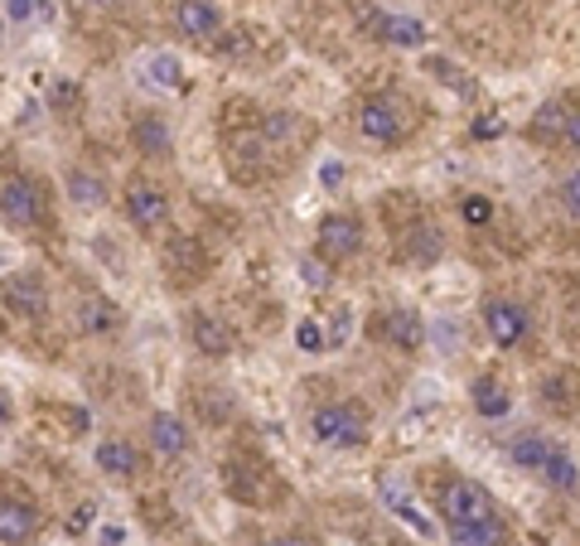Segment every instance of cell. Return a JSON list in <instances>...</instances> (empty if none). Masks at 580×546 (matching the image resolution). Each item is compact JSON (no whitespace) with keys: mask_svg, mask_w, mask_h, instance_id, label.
<instances>
[{"mask_svg":"<svg viewBox=\"0 0 580 546\" xmlns=\"http://www.w3.org/2000/svg\"><path fill=\"white\" fill-rule=\"evenodd\" d=\"M440 518H445V527L455 532V527H474V522L498 518V508L479 478H450V484L440 488Z\"/></svg>","mask_w":580,"mask_h":546,"instance_id":"cell-1","label":"cell"},{"mask_svg":"<svg viewBox=\"0 0 580 546\" xmlns=\"http://www.w3.org/2000/svg\"><path fill=\"white\" fill-rule=\"evenodd\" d=\"M315 440L334 445V450H359L367 445V411L359 401H334V407L315 411Z\"/></svg>","mask_w":580,"mask_h":546,"instance_id":"cell-2","label":"cell"},{"mask_svg":"<svg viewBox=\"0 0 580 546\" xmlns=\"http://www.w3.org/2000/svg\"><path fill=\"white\" fill-rule=\"evenodd\" d=\"M0 218H5L10 228H35L44 218V184L29 180V174H10V180L0 184Z\"/></svg>","mask_w":580,"mask_h":546,"instance_id":"cell-3","label":"cell"},{"mask_svg":"<svg viewBox=\"0 0 580 546\" xmlns=\"http://www.w3.org/2000/svg\"><path fill=\"white\" fill-rule=\"evenodd\" d=\"M363 247V222L353 214H329L319 222V238H315V256L319 262H349Z\"/></svg>","mask_w":580,"mask_h":546,"instance_id":"cell-4","label":"cell"},{"mask_svg":"<svg viewBox=\"0 0 580 546\" xmlns=\"http://www.w3.org/2000/svg\"><path fill=\"white\" fill-rule=\"evenodd\" d=\"M359 131L373 146H397V141L407 136V111L397 102H387V97H373V102H363V111H359Z\"/></svg>","mask_w":580,"mask_h":546,"instance_id":"cell-5","label":"cell"},{"mask_svg":"<svg viewBox=\"0 0 580 546\" xmlns=\"http://www.w3.org/2000/svg\"><path fill=\"white\" fill-rule=\"evenodd\" d=\"M484 329L494 339V349H518L528 339V310L512 300H488L484 305Z\"/></svg>","mask_w":580,"mask_h":546,"instance_id":"cell-6","label":"cell"},{"mask_svg":"<svg viewBox=\"0 0 580 546\" xmlns=\"http://www.w3.org/2000/svg\"><path fill=\"white\" fill-rule=\"evenodd\" d=\"M363 29H373L383 44H397V49H421L426 44V25L416 15H383V10H363Z\"/></svg>","mask_w":580,"mask_h":546,"instance_id":"cell-7","label":"cell"},{"mask_svg":"<svg viewBox=\"0 0 580 546\" xmlns=\"http://www.w3.org/2000/svg\"><path fill=\"white\" fill-rule=\"evenodd\" d=\"M126 218L136 222L141 232H155V228H165V218H170V198L160 194L155 184H145V180H131L126 184Z\"/></svg>","mask_w":580,"mask_h":546,"instance_id":"cell-8","label":"cell"},{"mask_svg":"<svg viewBox=\"0 0 580 546\" xmlns=\"http://www.w3.org/2000/svg\"><path fill=\"white\" fill-rule=\"evenodd\" d=\"M35 532H39V508L29 498H20V494L0 498V542L25 546V542H35Z\"/></svg>","mask_w":580,"mask_h":546,"instance_id":"cell-9","label":"cell"},{"mask_svg":"<svg viewBox=\"0 0 580 546\" xmlns=\"http://www.w3.org/2000/svg\"><path fill=\"white\" fill-rule=\"evenodd\" d=\"M377 503H383L387 512H392L397 522H407V527L416 532V537H435V522H431V518H426V512H421L416 503H411V494H407V488H401V478H392V474H387L383 484H377Z\"/></svg>","mask_w":580,"mask_h":546,"instance_id":"cell-10","label":"cell"},{"mask_svg":"<svg viewBox=\"0 0 580 546\" xmlns=\"http://www.w3.org/2000/svg\"><path fill=\"white\" fill-rule=\"evenodd\" d=\"M0 300H5V310H15V315H29V319L49 315V291H44V281L29 271L10 276V281L0 286Z\"/></svg>","mask_w":580,"mask_h":546,"instance_id":"cell-11","label":"cell"},{"mask_svg":"<svg viewBox=\"0 0 580 546\" xmlns=\"http://www.w3.org/2000/svg\"><path fill=\"white\" fill-rule=\"evenodd\" d=\"M189 333H194V349L204 353V359H228V353L238 349V333H232V325L222 315H194Z\"/></svg>","mask_w":580,"mask_h":546,"instance_id":"cell-12","label":"cell"},{"mask_svg":"<svg viewBox=\"0 0 580 546\" xmlns=\"http://www.w3.org/2000/svg\"><path fill=\"white\" fill-rule=\"evenodd\" d=\"M174 29H180L184 39H214L222 29V10L214 0H180V10H174Z\"/></svg>","mask_w":580,"mask_h":546,"instance_id":"cell-13","label":"cell"},{"mask_svg":"<svg viewBox=\"0 0 580 546\" xmlns=\"http://www.w3.org/2000/svg\"><path fill=\"white\" fill-rule=\"evenodd\" d=\"M150 445L160 460H180V454H189V426L180 416H170V411H155L150 416Z\"/></svg>","mask_w":580,"mask_h":546,"instance_id":"cell-14","label":"cell"},{"mask_svg":"<svg viewBox=\"0 0 580 546\" xmlns=\"http://www.w3.org/2000/svg\"><path fill=\"white\" fill-rule=\"evenodd\" d=\"M93 464L102 474H111V478H131L141 470V454H136V445H131V440H97Z\"/></svg>","mask_w":580,"mask_h":546,"instance_id":"cell-15","label":"cell"},{"mask_svg":"<svg viewBox=\"0 0 580 546\" xmlns=\"http://www.w3.org/2000/svg\"><path fill=\"white\" fill-rule=\"evenodd\" d=\"M165 266H170V281H198L204 276V247H198L194 238H174L170 247H165Z\"/></svg>","mask_w":580,"mask_h":546,"instance_id":"cell-16","label":"cell"},{"mask_svg":"<svg viewBox=\"0 0 580 546\" xmlns=\"http://www.w3.org/2000/svg\"><path fill=\"white\" fill-rule=\"evenodd\" d=\"M383 339L392 343V349H421L426 343V319L416 315V310H392L387 315V325H383Z\"/></svg>","mask_w":580,"mask_h":546,"instance_id":"cell-17","label":"cell"},{"mask_svg":"<svg viewBox=\"0 0 580 546\" xmlns=\"http://www.w3.org/2000/svg\"><path fill=\"white\" fill-rule=\"evenodd\" d=\"M131 141H136V150L150 155V160H160V155L174 150V136H170V126H165L160 117H136V126H131Z\"/></svg>","mask_w":580,"mask_h":546,"instance_id":"cell-18","label":"cell"},{"mask_svg":"<svg viewBox=\"0 0 580 546\" xmlns=\"http://www.w3.org/2000/svg\"><path fill=\"white\" fill-rule=\"evenodd\" d=\"M470 401H474L479 416H488V421H504L508 411H512V397L494 383V377H479V383L470 387Z\"/></svg>","mask_w":580,"mask_h":546,"instance_id":"cell-19","label":"cell"},{"mask_svg":"<svg viewBox=\"0 0 580 546\" xmlns=\"http://www.w3.org/2000/svg\"><path fill=\"white\" fill-rule=\"evenodd\" d=\"M69 198H73V208H87V214H93V208H102L107 204V184L97 180L93 170H69Z\"/></svg>","mask_w":580,"mask_h":546,"instance_id":"cell-20","label":"cell"},{"mask_svg":"<svg viewBox=\"0 0 580 546\" xmlns=\"http://www.w3.org/2000/svg\"><path fill=\"white\" fill-rule=\"evenodd\" d=\"M450 542L455 546H508V527H504V518H488V522H474V527H455Z\"/></svg>","mask_w":580,"mask_h":546,"instance_id":"cell-21","label":"cell"},{"mask_svg":"<svg viewBox=\"0 0 580 546\" xmlns=\"http://www.w3.org/2000/svg\"><path fill=\"white\" fill-rule=\"evenodd\" d=\"M141 77L150 87H160V93H174V87H180V77H184V69H180V59H174V53H150V59H145V69H141Z\"/></svg>","mask_w":580,"mask_h":546,"instance_id":"cell-22","label":"cell"},{"mask_svg":"<svg viewBox=\"0 0 580 546\" xmlns=\"http://www.w3.org/2000/svg\"><path fill=\"white\" fill-rule=\"evenodd\" d=\"M537 474H542L552 488H561V494H571V488L580 484V470L571 464V454H566V450H556V445H552V454H546V464H542Z\"/></svg>","mask_w":580,"mask_h":546,"instance_id":"cell-23","label":"cell"},{"mask_svg":"<svg viewBox=\"0 0 580 546\" xmlns=\"http://www.w3.org/2000/svg\"><path fill=\"white\" fill-rule=\"evenodd\" d=\"M353 329H359V315H353V305H334L329 310V329H325V349H349Z\"/></svg>","mask_w":580,"mask_h":546,"instance_id":"cell-24","label":"cell"},{"mask_svg":"<svg viewBox=\"0 0 580 546\" xmlns=\"http://www.w3.org/2000/svg\"><path fill=\"white\" fill-rule=\"evenodd\" d=\"M508 454H512V464H518V470H532V474H537L542 464H546V454H552V440H542V436H518Z\"/></svg>","mask_w":580,"mask_h":546,"instance_id":"cell-25","label":"cell"},{"mask_svg":"<svg viewBox=\"0 0 580 546\" xmlns=\"http://www.w3.org/2000/svg\"><path fill=\"white\" fill-rule=\"evenodd\" d=\"M77 325H83L87 333H107L111 325H117V305H111V300H83V305H77Z\"/></svg>","mask_w":580,"mask_h":546,"instance_id":"cell-26","label":"cell"},{"mask_svg":"<svg viewBox=\"0 0 580 546\" xmlns=\"http://www.w3.org/2000/svg\"><path fill=\"white\" fill-rule=\"evenodd\" d=\"M295 131H300L295 111H266V117H262V136L271 141V146H281V141H290Z\"/></svg>","mask_w":580,"mask_h":546,"instance_id":"cell-27","label":"cell"},{"mask_svg":"<svg viewBox=\"0 0 580 546\" xmlns=\"http://www.w3.org/2000/svg\"><path fill=\"white\" fill-rule=\"evenodd\" d=\"M431 73L440 77L445 87H455V93H460V97H474V93H479V87L470 83V73H464V69H455L450 59H431Z\"/></svg>","mask_w":580,"mask_h":546,"instance_id":"cell-28","label":"cell"},{"mask_svg":"<svg viewBox=\"0 0 580 546\" xmlns=\"http://www.w3.org/2000/svg\"><path fill=\"white\" fill-rule=\"evenodd\" d=\"M460 214H464V222H470V228H484V222L494 218V204H488L484 194H470V198L460 204Z\"/></svg>","mask_w":580,"mask_h":546,"instance_id":"cell-29","label":"cell"},{"mask_svg":"<svg viewBox=\"0 0 580 546\" xmlns=\"http://www.w3.org/2000/svg\"><path fill=\"white\" fill-rule=\"evenodd\" d=\"M295 343H300V353H325V329H319L315 319H300Z\"/></svg>","mask_w":580,"mask_h":546,"instance_id":"cell-30","label":"cell"},{"mask_svg":"<svg viewBox=\"0 0 580 546\" xmlns=\"http://www.w3.org/2000/svg\"><path fill=\"white\" fill-rule=\"evenodd\" d=\"M426 333H431L435 343H440L445 353H455V349H460V325H455V319H435V325H431Z\"/></svg>","mask_w":580,"mask_h":546,"instance_id":"cell-31","label":"cell"},{"mask_svg":"<svg viewBox=\"0 0 580 546\" xmlns=\"http://www.w3.org/2000/svg\"><path fill=\"white\" fill-rule=\"evenodd\" d=\"M5 15L15 20V25H29V20L44 15V0H5Z\"/></svg>","mask_w":580,"mask_h":546,"instance_id":"cell-32","label":"cell"},{"mask_svg":"<svg viewBox=\"0 0 580 546\" xmlns=\"http://www.w3.org/2000/svg\"><path fill=\"white\" fill-rule=\"evenodd\" d=\"M300 271H305L310 291H325V286H329V271H325V262H319V256H305V262H300Z\"/></svg>","mask_w":580,"mask_h":546,"instance_id":"cell-33","label":"cell"},{"mask_svg":"<svg viewBox=\"0 0 580 546\" xmlns=\"http://www.w3.org/2000/svg\"><path fill=\"white\" fill-rule=\"evenodd\" d=\"M504 131H508L504 117H479V121H474V141H498Z\"/></svg>","mask_w":580,"mask_h":546,"instance_id":"cell-34","label":"cell"},{"mask_svg":"<svg viewBox=\"0 0 580 546\" xmlns=\"http://www.w3.org/2000/svg\"><path fill=\"white\" fill-rule=\"evenodd\" d=\"M435 252H440V232H435V228H421V238H416V247H411V256H421V262H431Z\"/></svg>","mask_w":580,"mask_h":546,"instance_id":"cell-35","label":"cell"},{"mask_svg":"<svg viewBox=\"0 0 580 546\" xmlns=\"http://www.w3.org/2000/svg\"><path fill=\"white\" fill-rule=\"evenodd\" d=\"M561 204H566V214H571V218L580 222V170H576L571 180L561 184Z\"/></svg>","mask_w":580,"mask_h":546,"instance_id":"cell-36","label":"cell"},{"mask_svg":"<svg viewBox=\"0 0 580 546\" xmlns=\"http://www.w3.org/2000/svg\"><path fill=\"white\" fill-rule=\"evenodd\" d=\"M319 184H325V189H339V184H343V165H339V160L319 165Z\"/></svg>","mask_w":580,"mask_h":546,"instance_id":"cell-37","label":"cell"},{"mask_svg":"<svg viewBox=\"0 0 580 546\" xmlns=\"http://www.w3.org/2000/svg\"><path fill=\"white\" fill-rule=\"evenodd\" d=\"M121 542H126V527H117V522L97 527V546H121Z\"/></svg>","mask_w":580,"mask_h":546,"instance_id":"cell-38","label":"cell"},{"mask_svg":"<svg viewBox=\"0 0 580 546\" xmlns=\"http://www.w3.org/2000/svg\"><path fill=\"white\" fill-rule=\"evenodd\" d=\"M49 102H53V107H69V102H77V87H73V83H53Z\"/></svg>","mask_w":580,"mask_h":546,"instance_id":"cell-39","label":"cell"},{"mask_svg":"<svg viewBox=\"0 0 580 546\" xmlns=\"http://www.w3.org/2000/svg\"><path fill=\"white\" fill-rule=\"evenodd\" d=\"M93 512H97V503H83V508H77L73 518H69V532H73V537H77V532L87 527V522H93Z\"/></svg>","mask_w":580,"mask_h":546,"instance_id":"cell-40","label":"cell"},{"mask_svg":"<svg viewBox=\"0 0 580 546\" xmlns=\"http://www.w3.org/2000/svg\"><path fill=\"white\" fill-rule=\"evenodd\" d=\"M561 136H566V141H571V146L580 150V111H576V117H566V126H561Z\"/></svg>","mask_w":580,"mask_h":546,"instance_id":"cell-41","label":"cell"},{"mask_svg":"<svg viewBox=\"0 0 580 546\" xmlns=\"http://www.w3.org/2000/svg\"><path fill=\"white\" fill-rule=\"evenodd\" d=\"M10 421H15V407H10V397H5V392H0V430H5V426H10Z\"/></svg>","mask_w":580,"mask_h":546,"instance_id":"cell-42","label":"cell"},{"mask_svg":"<svg viewBox=\"0 0 580 546\" xmlns=\"http://www.w3.org/2000/svg\"><path fill=\"white\" fill-rule=\"evenodd\" d=\"M271 546H310V542H300V537H281V542H271Z\"/></svg>","mask_w":580,"mask_h":546,"instance_id":"cell-43","label":"cell"},{"mask_svg":"<svg viewBox=\"0 0 580 546\" xmlns=\"http://www.w3.org/2000/svg\"><path fill=\"white\" fill-rule=\"evenodd\" d=\"M93 5H121V0H93Z\"/></svg>","mask_w":580,"mask_h":546,"instance_id":"cell-44","label":"cell"},{"mask_svg":"<svg viewBox=\"0 0 580 546\" xmlns=\"http://www.w3.org/2000/svg\"><path fill=\"white\" fill-rule=\"evenodd\" d=\"M194 546H204V542H194Z\"/></svg>","mask_w":580,"mask_h":546,"instance_id":"cell-45","label":"cell"},{"mask_svg":"<svg viewBox=\"0 0 580 546\" xmlns=\"http://www.w3.org/2000/svg\"><path fill=\"white\" fill-rule=\"evenodd\" d=\"M266 546H271V542H266Z\"/></svg>","mask_w":580,"mask_h":546,"instance_id":"cell-46","label":"cell"}]
</instances>
